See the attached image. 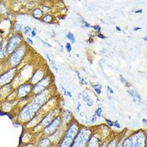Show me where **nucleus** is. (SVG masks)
Here are the masks:
<instances>
[{"instance_id":"nucleus-1","label":"nucleus","mask_w":147,"mask_h":147,"mask_svg":"<svg viewBox=\"0 0 147 147\" xmlns=\"http://www.w3.org/2000/svg\"><path fill=\"white\" fill-rule=\"evenodd\" d=\"M76 132H77V127L75 126V124L71 126L69 129L68 132H67V135L65 136V139H64V142H62V145L61 147H69L70 146V144L73 142L74 138L76 135Z\"/></svg>"},{"instance_id":"nucleus-2","label":"nucleus","mask_w":147,"mask_h":147,"mask_svg":"<svg viewBox=\"0 0 147 147\" xmlns=\"http://www.w3.org/2000/svg\"><path fill=\"white\" fill-rule=\"evenodd\" d=\"M38 105H37L35 103L26 106L24 110H22L21 114V118L22 119H27L29 118H31L32 116L35 114L36 110H38Z\"/></svg>"},{"instance_id":"nucleus-3","label":"nucleus","mask_w":147,"mask_h":147,"mask_svg":"<svg viewBox=\"0 0 147 147\" xmlns=\"http://www.w3.org/2000/svg\"><path fill=\"white\" fill-rule=\"evenodd\" d=\"M25 56V50L24 48H19L16 51H15L13 54L11 56L10 62L12 66H16L17 64L21 61V59Z\"/></svg>"},{"instance_id":"nucleus-4","label":"nucleus","mask_w":147,"mask_h":147,"mask_svg":"<svg viewBox=\"0 0 147 147\" xmlns=\"http://www.w3.org/2000/svg\"><path fill=\"white\" fill-rule=\"evenodd\" d=\"M21 35H14L10 39L9 42L7 43V52L8 53H13L16 48L18 47V45L21 43Z\"/></svg>"},{"instance_id":"nucleus-5","label":"nucleus","mask_w":147,"mask_h":147,"mask_svg":"<svg viewBox=\"0 0 147 147\" xmlns=\"http://www.w3.org/2000/svg\"><path fill=\"white\" fill-rule=\"evenodd\" d=\"M84 131H82L79 137H77V139H76L75 142H74V147H81L84 145V143H86L87 139H88V134L84 133Z\"/></svg>"},{"instance_id":"nucleus-6","label":"nucleus","mask_w":147,"mask_h":147,"mask_svg":"<svg viewBox=\"0 0 147 147\" xmlns=\"http://www.w3.org/2000/svg\"><path fill=\"white\" fill-rule=\"evenodd\" d=\"M13 73H14V70L11 69V70H9L7 73L4 74L0 78V84H4L6 83H8L11 79V78L13 77Z\"/></svg>"},{"instance_id":"nucleus-7","label":"nucleus","mask_w":147,"mask_h":147,"mask_svg":"<svg viewBox=\"0 0 147 147\" xmlns=\"http://www.w3.org/2000/svg\"><path fill=\"white\" fill-rule=\"evenodd\" d=\"M60 125V119H57L56 120H54L53 123L50 125V126L47 127V129L45 130V131L47 132V133H49V134H51V133H53L54 131H56L57 129L58 126Z\"/></svg>"},{"instance_id":"nucleus-8","label":"nucleus","mask_w":147,"mask_h":147,"mask_svg":"<svg viewBox=\"0 0 147 147\" xmlns=\"http://www.w3.org/2000/svg\"><path fill=\"white\" fill-rule=\"evenodd\" d=\"M31 88H30V84H24L20 87L19 88V96H26L29 92L30 91Z\"/></svg>"},{"instance_id":"nucleus-9","label":"nucleus","mask_w":147,"mask_h":147,"mask_svg":"<svg viewBox=\"0 0 147 147\" xmlns=\"http://www.w3.org/2000/svg\"><path fill=\"white\" fill-rule=\"evenodd\" d=\"M42 11L40 10V9H38V8L34 9V11H33V15H34V16L35 18H40V17L42 16Z\"/></svg>"},{"instance_id":"nucleus-10","label":"nucleus","mask_w":147,"mask_h":147,"mask_svg":"<svg viewBox=\"0 0 147 147\" xmlns=\"http://www.w3.org/2000/svg\"><path fill=\"white\" fill-rule=\"evenodd\" d=\"M6 52H7V49L5 47V43H3L0 47V58H3L4 57Z\"/></svg>"},{"instance_id":"nucleus-11","label":"nucleus","mask_w":147,"mask_h":147,"mask_svg":"<svg viewBox=\"0 0 147 147\" xmlns=\"http://www.w3.org/2000/svg\"><path fill=\"white\" fill-rule=\"evenodd\" d=\"M128 93L131 95V96H133V97H135L136 99L135 100H137V98H138V100H141V96H139V94L137 93L136 91H134V90H131V91H128Z\"/></svg>"},{"instance_id":"nucleus-12","label":"nucleus","mask_w":147,"mask_h":147,"mask_svg":"<svg viewBox=\"0 0 147 147\" xmlns=\"http://www.w3.org/2000/svg\"><path fill=\"white\" fill-rule=\"evenodd\" d=\"M38 146H39V147H48L50 146V142L47 139H44V140L40 142Z\"/></svg>"},{"instance_id":"nucleus-13","label":"nucleus","mask_w":147,"mask_h":147,"mask_svg":"<svg viewBox=\"0 0 147 147\" xmlns=\"http://www.w3.org/2000/svg\"><path fill=\"white\" fill-rule=\"evenodd\" d=\"M131 145H132V140L131 138H128L123 143V147H131Z\"/></svg>"},{"instance_id":"nucleus-14","label":"nucleus","mask_w":147,"mask_h":147,"mask_svg":"<svg viewBox=\"0 0 147 147\" xmlns=\"http://www.w3.org/2000/svg\"><path fill=\"white\" fill-rule=\"evenodd\" d=\"M46 56H47V59H48V61H50V62H51V65H53V69H55V70H56V71H57V65H56V63H55V62H54V61H53V60H51V58L49 57V56H48V55H46Z\"/></svg>"},{"instance_id":"nucleus-15","label":"nucleus","mask_w":147,"mask_h":147,"mask_svg":"<svg viewBox=\"0 0 147 147\" xmlns=\"http://www.w3.org/2000/svg\"><path fill=\"white\" fill-rule=\"evenodd\" d=\"M67 38H68L69 40L72 42V43H74V42H75V38H74V34L72 33H68Z\"/></svg>"},{"instance_id":"nucleus-16","label":"nucleus","mask_w":147,"mask_h":147,"mask_svg":"<svg viewBox=\"0 0 147 147\" xmlns=\"http://www.w3.org/2000/svg\"><path fill=\"white\" fill-rule=\"evenodd\" d=\"M53 20V16H50V15H47V16H44V18L42 19V21L44 22H47V23H50Z\"/></svg>"},{"instance_id":"nucleus-17","label":"nucleus","mask_w":147,"mask_h":147,"mask_svg":"<svg viewBox=\"0 0 147 147\" xmlns=\"http://www.w3.org/2000/svg\"><path fill=\"white\" fill-rule=\"evenodd\" d=\"M14 30H16V31H21V25L20 23H18V22H16L15 23V25H14Z\"/></svg>"},{"instance_id":"nucleus-18","label":"nucleus","mask_w":147,"mask_h":147,"mask_svg":"<svg viewBox=\"0 0 147 147\" xmlns=\"http://www.w3.org/2000/svg\"><path fill=\"white\" fill-rule=\"evenodd\" d=\"M93 88H94L95 91L96 92V93L100 94V92H101V87H100L99 84H97V85H94V86H93Z\"/></svg>"},{"instance_id":"nucleus-19","label":"nucleus","mask_w":147,"mask_h":147,"mask_svg":"<svg viewBox=\"0 0 147 147\" xmlns=\"http://www.w3.org/2000/svg\"><path fill=\"white\" fill-rule=\"evenodd\" d=\"M65 47H66V49H67V51H68L69 53V52H70V51H71V49H72V48H71V45H70V43H66V45H65Z\"/></svg>"},{"instance_id":"nucleus-20","label":"nucleus","mask_w":147,"mask_h":147,"mask_svg":"<svg viewBox=\"0 0 147 147\" xmlns=\"http://www.w3.org/2000/svg\"><path fill=\"white\" fill-rule=\"evenodd\" d=\"M92 28L94 29L96 31H97V32L100 31V26H93Z\"/></svg>"},{"instance_id":"nucleus-21","label":"nucleus","mask_w":147,"mask_h":147,"mask_svg":"<svg viewBox=\"0 0 147 147\" xmlns=\"http://www.w3.org/2000/svg\"><path fill=\"white\" fill-rule=\"evenodd\" d=\"M31 30V29L30 28V27H25V29H24V32H25V34H28L29 32Z\"/></svg>"},{"instance_id":"nucleus-22","label":"nucleus","mask_w":147,"mask_h":147,"mask_svg":"<svg viewBox=\"0 0 147 147\" xmlns=\"http://www.w3.org/2000/svg\"><path fill=\"white\" fill-rule=\"evenodd\" d=\"M84 100H85V101H87V102L89 100V97L88 96V95L86 93H84Z\"/></svg>"},{"instance_id":"nucleus-23","label":"nucleus","mask_w":147,"mask_h":147,"mask_svg":"<svg viewBox=\"0 0 147 147\" xmlns=\"http://www.w3.org/2000/svg\"><path fill=\"white\" fill-rule=\"evenodd\" d=\"M120 80L122 81V83L123 84H127V81H126V79H123V76H120Z\"/></svg>"},{"instance_id":"nucleus-24","label":"nucleus","mask_w":147,"mask_h":147,"mask_svg":"<svg viewBox=\"0 0 147 147\" xmlns=\"http://www.w3.org/2000/svg\"><path fill=\"white\" fill-rule=\"evenodd\" d=\"M107 88H108V92H110V93H112V94H113V93H114V91H113V90H112V88H110V86H108V87H107Z\"/></svg>"},{"instance_id":"nucleus-25","label":"nucleus","mask_w":147,"mask_h":147,"mask_svg":"<svg viewBox=\"0 0 147 147\" xmlns=\"http://www.w3.org/2000/svg\"><path fill=\"white\" fill-rule=\"evenodd\" d=\"M100 111H101V109H100V108L99 109V110H97V111H96V115H99V116L100 115Z\"/></svg>"},{"instance_id":"nucleus-26","label":"nucleus","mask_w":147,"mask_h":147,"mask_svg":"<svg viewBox=\"0 0 147 147\" xmlns=\"http://www.w3.org/2000/svg\"><path fill=\"white\" fill-rule=\"evenodd\" d=\"M36 35V32H35V30H33L32 31V37H34Z\"/></svg>"},{"instance_id":"nucleus-27","label":"nucleus","mask_w":147,"mask_h":147,"mask_svg":"<svg viewBox=\"0 0 147 147\" xmlns=\"http://www.w3.org/2000/svg\"><path fill=\"white\" fill-rule=\"evenodd\" d=\"M41 41H42V42H43V44H45V45H47V47H51V45H50V44H48V43H47V42H44V41H42V40H41Z\"/></svg>"},{"instance_id":"nucleus-28","label":"nucleus","mask_w":147,"mask_h":147,"mask_svg":"<svg viewBox=\"0 0 147 147\" xmlns=\"http://www.w3.org/2000/svg\"><path fill=\"white\" fill-rule=\"evenodd\" d=\"M84 23L85 24V26L86 27H90V25L88 24V22H86V21H84Z\"/></svg>"},{"instance_id":"nucleus-29","label":"nucleus","mask_w":147,"mask_h":147,"mask_svg":"<svg viewBox=\"0 0 147 147\" xmlns=\"http://www.w3.org/2000/svg\"><path fill=\"white\" fill-rule=\"evenodd\" d=\"M26 40H27V41H28V42H30V44H32V43H33V42H32L31 40H30V38H27Z\"/></svg>"},{"instance_id":"nucleus-30","label":"nucleus","mask_w":147,"mask_h":147,"mask_svg":"<svg viewBox=\"0 0 147 147\" xmlns=\"http://www.w3.org/2000/svg\"><path fill=\"white\" fill-rule=\"evenodd\" d=\"M142 10H139V11H135V13H142Z\"/></svg>"},{"instance_id":"nucleus-31","label":"nucleus","mask_w":147,"mask_h":147,"mask_svg":"<svg viewBox=\"0 0 147 147\" xmlns=\"http://www.w3.org/2000/svg\"><path fill=\"white\" fill-rule=\"evenodd\" d=\"M116 30H117L118 31H121V29L119 26H116Z\"/></svg>"},{"instance_id":"nucleus-32","label":"nucleus","mask_w":147,"mask_h":147,"mask_svg":"<svg viewBox=\"0 0 147 147\" xmlns=\"http://www.w3.org/2000/svg\"><path fill=\"white\" fill-rule=\"evenodd\" d=\"M141 29H142V28H137V27H136V28H134V30H141Z\"/></svg>"},{"instance_id":"nucleus-33","label":"nucleus","mask_w":147,"mask_h":147,"mask_svg":"<svg viewBox=\"0 0 147 147\" xmlns=\"http://www.w3.org/2000/svg\"><path fill=\"white\" fill-rule=\"evenodd\" d=\"M98 36L100 37V38H105V37L103 36V35H101V34H99Z\"/></svg>"},{"instance_id":"nucleus-34","label":"nucleus","mask_w":147,"mask_h":147,"mask_svg":"<svg viewBox=\"0 0 147 147\" xmlns=\"http://www.w3.org/2000/svg\"><path fill=\"white\" fill-rule=\"evenodd\" d=\"M2 37L0 36V47H1V45H2Z\"/></svg>"},{"instance_id":"nucleus-35","label":"nucleus","mask_w":147,"mask_h":147,"mask_svg":"<svg viewBox=\"0 0 147 147\" xmlns=\"http://www.w3.org/2000/svg\"><path fill=\"white\" fill-rule=\"evenodd\" d=\"M26 147H33L32 146H26Z\"/></svg>"},{"instance_id":"nucleus-36","label":"nucleus","mask_w":147,"mask_h":147,"mask_svg":"<svg viewBox=\"0 0 147 147\" xmlns=\"http://www.w3.org/2000/svg\"><path fill=\"white\" fill-rule=\"evenodd\" d=\"M101 147H105V145H104V146H101Z\"/></svg>"},{"instance_id":"nucleus-37","label":"nucleus","mask_w":147,"mask_h":147,"mask_svg":"<svg viewBox=\"0 0 147 147\" xmlns=\"http://www.w3.org/2000/svg\"><path fill=\"white\" fill-rule=\"evenodd\" d=\"M116 147H120V146H116Z\"/></svg>"}]
</instances>
